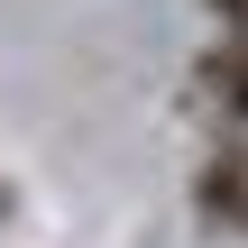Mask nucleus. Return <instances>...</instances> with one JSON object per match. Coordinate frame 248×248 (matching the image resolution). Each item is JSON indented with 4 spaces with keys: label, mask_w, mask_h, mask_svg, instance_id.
Returning a JSON list of instances; mask_svg holds the SVG:
<instances>
[{
    "label": "nucleus",
    "mask_w": 248,
    "mask_h": 248,
    "mask_svg": "<svg viewBox=\"0 0 248 248\" xmlns=\"http://www.w3.org/2000/svg\"><path fill=\"white\" fill-rule=\"evenodd\" d=\"M193 92L212 101V129H221V138H248V28H230V37L193 64Z\"/></svg>",
    "instance_id": "1"
},
{
    "label": "nucleus",
    "mask_w": 248,
    "mask_h": 248,
    "mask_svg": "<svg viewBox=\"0 0 248 248\" xmlns=\"http://www.w3.org/2000/svg\"><path fill=\"white\" fill-rule=\"evenodd\" d=\"M193 202H202V221H221V230L248 239V138H221L193 166Z\"/></svg>",
    "instance_id": "2"
},
{
    "label": "nucleus",
    "mask_w": 248,
    "mask_h": 248,
    "mask_svg": "<svg viewBox=\"0 0 248 248\" xmlns=\"http://www.w3.org/2000/svg\"><path fill=\"white\" fill-rule=\"evenodd\" d=\"M212 9H221V18H230V28H248V0H212Z\"/></svg>",
    "instance_id": "3"
}]
</instances>
